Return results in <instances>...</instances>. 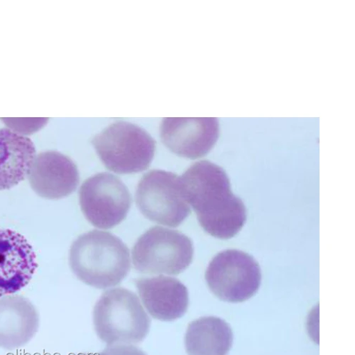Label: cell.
Masks as SVG:
<instances>
[{
    "mask_svg": "<svg viewBox=\"0 0 355 355\" xmlns=\"http://www.w3.org/2000/svg\"><path fill=\"white\" fill-rule=\"evenodd\" d=\"M180 183L183 197L206 232L227 240L243 227L247 220L245 206L232 193L223 168L209 161L198 162L180 177Z\"/></svg>",
    "mask_w": 355,
    "mask_h": 355,
    "instance_id": "cell-1",
    "label": "cell"
},
{
    "mask_svg": "<svg viewBox=\"0 0 355 355\" xmlns=\"http://www.w3.org/2000/svg\"><path fill=\"white\" fill-rule=\"evenodd\" d=\"M69 261L79 280L100 289L121 284L130 270L128 246L112 233L100 230L78 236L71 248Z\"/></svg>",
    "mask_w": 355,
    "mask_h": 355,
    "instance_id": "cell-2",
    "label": "cell"
},
{
    "mask_svg": "<svg viewBox=\"0 0 355 355\" xmlns=\"http://www.w3.org/2000/svg\"><path fill=\"white\" fill-rule=\"evenodd\" d=\"M93 319L98 337L107 345L141 343L151 327V319L137 295L123 288L108 290L101 295Z\"/></svg>",
    "mask_w": 355,
    "mask_h": 355,
    "instance_id": "cell-3",
    "label": "cell"
},
{
    "mask_svg": "<svg viewBox=\"0 0 355 355\" xmlns=\"http://www.w3.org/2000/svg\"><path fill=\"white\" fill-rule=\"evenodd\" d=\"M105 167L118 174L139 173L147 169L154 159L156 142L142 128L118 121L92 141Z\"/></svg>",
    "mask_w": 355,
    "mask_h": 355,
    "instance_id": "cell-4",
    "label": "cell"
},
{
    "mask_svg": "<svg viewBox=\"0 0 355 355\" xmlns=\"http://www.w3.org/2000/svg\"><path fill=\"white\" fill-rule=\"evenodd\" d=\"M193 257V243L187 235L159 226L144 232L132 250L134 268L143 274L180 275Z\"/></svg>",
    "mask_w": 355,
    "mask_h": 355,
    "instance_id": "cell-5",
    "label": "cell"
},
{
    "mask_svg": "<svg viewBox=\"0 0 355 355\" xmlns=\"http://www.w3.org/2000/svg\"><path fill=\"white\" fill-rule=\"evenodd\" d=\"M135 197L140 212L158 224L179 227L191 214L182 195L180 177L171 172L146 173L138 184Z\"/></svg>",
    "mask_w": 355,
    "mask_h": 355,
    "instance_id": "cell-6",
    "label": "cell"
},
{
    "mask_svg": "<svg viewBox=\"0 0 355 355\" xmlns=\"http://www.w3.org/2000/svg\"><path fill=\"white\" fill-rule=\"evenodd\" d=\"M211 291L220 300L244 302L258 291L261 280L259 263L242 251L230 250L219 253L205 273Z\"/></svg>",
    "mask_w": 355,
    "mask_h": 355,
    "instance_id": "cell-7",
    "label": "cell"
},
{
    "mask_svg": "<svg viewBox=\"0 0 355 355\" xmlns=\"http://www.w3.org/2000/svg\"><path fill=\"white\" fill-rule=\"evenodd\" d=\"M79 202L89 222L98 228L108 230L126 218L132 201L129 189L119 178L101 173L82 184Z\"/></svg>",
    "mask_w": 355,
    "mask_h": 355,
    "instance_id": "cell-8",
    "label": "cell"
},
{
    "mask_svg": "<svg viewBox=\"0 0 355 355\" xmlns=\"http://www.w3.org/2000/svg\"><path fill=\"white\" fill-rule=\"evenodd\" d=\"M215 117L165 118L161 128L164 144L178 156L196 159L208 155L219 138Z\"/></svg>",
    "mask_w": 355,
    "mask_h": 355,
    "instance_id": "cell-9",
    "label": "cell"
},
{
    "mask_svg": "<svg viewBox=\"0 0 355 355\" xmlns=\"http://www.w3.org/2000/svg\"><path fill=\"white\" fill-rule=\"evenodd\" d=\"M37 268L36 254L24 236L0 230V297L25 287Z\"/></svg>",
    "mask_w": 355,
    "mask_h": 355,
    "instance_id": "cell-10",
    "label": "cell"
},
{
    "mask_svg": "<svg viewBox=\"0 0 355 355\" xmlns=\"http://www.w3.org/2000/svg\"><path fill=\"white\" fill-rule=\"evenodd\" d=\"M28 175L33 191L49 200L70 196L76 190L80 181L74 162L57 152H46L36 157Z\"/></svg>",
    "mask_w": 355,
    "mask_h": 355,
    "instance_id": "cell-11",
    "label": "cell"
},
{
    "mask_svg": "<svg viewBox=\"0 0 355 355\" xmlns=\"http://www.w3.org/2000/svg\"><path fill=\"white\" fill-rule=\"evenodd\" d=\"M135 284L144 306L154 318L174 321L187 313L189 291L179 279L159 276L139 279Z\"/></svg>",
    "mask_w": 355,
    "mask_h": 355,
    "instance_id": "cell-12",
    "label": "cell"
},
{
    "mask_svg": "<svg viewBox=\"0 0 355 355\" xmlns=\"http://www.w3.org/2000/svg\"><path fill=\"white\" fill-rule=\"evenodd\" d=\"M40 315L33 303L21 295L0 299V347L15 349L37 334Z\"/></svg>",
    "mask_w": 355,
    "mask_h": 355,
    "instance_id": "cell-13",
    "label": "cell"
},
{
    "mask_svg": "<svg viewBox=\"0 0 355 355\" xmlns=\"http://www.w3.org/2000/svg\"><path fill=\"white\" fill-rule=\"evenodd\" d=\"M36 158L33 141L8 129L0 130V191L25 180Z\"/></svg>",
    "mask_w": 355,
    "mask_h": 355,
    "instance_id": "cell-14",
    "label": "cell"
},
{
    "mask_svg": "<svg viewBox=\"0 0 355 355\" xmlns=\"http://www.w3.org/2000/svg\"><path fill=\"white\" fill-rule=\"evenodd\" d=\"M232 343L230 325L214 316L202 317L191 322L185 336L188 355H227Z\"/></svg>",
    "mask_w": 355,
    "mask_h": 355,
    "instance_id": "cell-15",
    "label": "cell"
},
{
    "mask_svg": "<svg viewBox=\"0 0 355 355\" xmlns=\"http://www.w3.org/2000/svg\"><path fill=\"white\" fill-rule=\"evenodd\" d=\"M94 355H146L139 348L128 345H108L102 352Z\"/></svg>",
    "mask_w": 355,
    "mask_h": 355,
    "instance_id": "cell-16",
    "label": "cell"
},
{
    "mask_svg": "<svg viewBox=\"0 0 355 355\" xmlns=\"http://www.w3.org/2000/svg\"><path fill=\"white\" fill-rule=\"evenodd\" d=\"M77 355H94V354H79Z\"/></svg>",
    "mask_w": 355,
    "mask_h": 355,
    "instance_id": "cell-17",
    "label": "cell"
}]
</instances>
